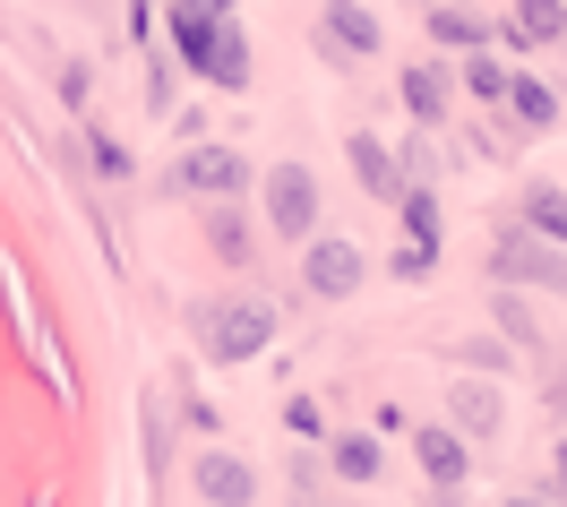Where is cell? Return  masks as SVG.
<instances>
[{
    "label": "cell",
    "mask_w": 567,
    "mask_h": 507,
    "mask_svg": "<svg viewBox=\"0 0 567 507\" xmlns=\"http://www.w3.org/2000/svg\"><path fill=\"white\" fill-rule=\"evenodd\" d=\"M430 267H439V258H422V250H395V276H404V284H430Z\"/></svg>",
    "instance_id": "cell-23"
},
{
    "label": "cell",
    "mask_w": 567,
    "mask_h": 507,
    "mask_svg": "<svg viewBox=\"0 0 567 507\" xmlns=\"http://www.w3.org/2000/svg\"><path fill=\"white\" fill-rule=\"evenodd\" d=\"M507 112H516L525 130H542V121H559V95H550L542 77H507Z\"/></svg>",
    "instance_id": "cell-19"
},
{
    "label": "cell",
    "mask_w": 567,
    "mask_h": 507,
    "mask_svg": "<svg viewBox=\"0 0 567 507\" xmlns=\"http://www.w3.org/2000/svg\"><path fill=\"white\" fill-rule=\"evenodd\" d=\"M173 43H181V61L207 77V86H224V95H241V86H249L241 18H189V9H173Z\"/></svg>",
    "instance_id": "cell-2"
},
{
    "label": "cell",
    "mask_w": 567,
    "mask_h": 507,
    "mask_svg": "<svg viewBox=\"0 0 567 507\" xmlns=\"http://www.w3.org/2000/svg\"><path fill=\"white\" fill-rule=\"evenodd\" d=\"M327 465L344 473V482H379V473H388V465H379V438H370V431H344L336 447H327Z\"/></svg>",
    "instance_id": "cell-16"
},
{
    "label": "cell",
    "mask_w": 567,
    "mask_h": 507,
    "mask_svg": "<svg viewBox=\"0 0 567 507\" xmlns=\"http://www.w3.org/2000/svg\"><path fill=\"white\" fill-rule=\"evenodd\" d=\"M207 241H215L224 267H249V224H241V207H207Z\"/></svg>",
    "instance_id": "cell-18"
},
{
    "label": "cell",
    "mask_w": 567,
    "mask_h": 507,
    "mask_svg": "<svg viewBox=\"0 0 567 507\" xmlns=\"http://www.w3.org/2000/svg\"><path fill=\"white\" fill-rule=\"evenodd\" d=\"M361 276H370V250H361V241H310V250H301V284L319 292V301H353Z\"/></svg>",
    "instance_id": "cell-6"
},
{
    "label": "cell",
    "mask_w": 567,
    "mask_h": 507,
    "mask_svg": "<svg viewBox=\"0 0 567 507\" xmlns=\"http://www.w3.org/2000/svg\"><path fill=\"white\" fill-rule=\"evenodd\" d=\"M258 207L276 224V241H319V182H310V164H276L258 182Z\"/></svg>",
    "instance_id": "cell-4"
},
{
    "label": "cell",
    "mask_w": 567,
    "mask_h": 507,
    "mask_svg": "<svg viewBox=\"0 0 567 507\" xmlns=\"http://www.w3.org/2000/svg\"><path fill=\"white\" fill-rule=\"evenodd\" d=\"M491 35H507V27L473 18V9H430V43H464V52H491Z\"/></svg>",
    "instance_id": "cell-15"
},
{
    "label": "cell",
    "mask_w": 567,
    "mask_h": 507,
    "mask_svg": "<svg viewBox=\"0 0 567 507\" xmlns=\"http://www.w3.org/2000/svg\"><path fill=\"white\" fill-rule=\"evenodd\" d=\"M498 422H507V413H498V396L482 379H456V387H447V431L456 438H498Z\"/></svg>",
    "instance_id": "cell-10"
},
{
    "label": "cell",
    "mask_w": 567,
    "mask_h": 507,
    "mask_svg": "<svg viewBox=\"0 0 567 507\" xmlns=\"http://www.w3.org/2000/svg\"><path fill=\"white\" fill-rule=\"evenodd\" d=\"M319 43H327V61H370V52L388 43V27H379V9H361V0H327Z\"/></svg>",
    "instance_id": "cell-7"
},
{
    "label": "cell",
    "mask_w": 567,
    "mask_h": 507,
    "mask_svg": "<svg viewBox=\"0 0 567 507\" xmlns=\"http://www.w3.org/2000/svg\"><path fill=\"white\" fill-rule=\"evenodd\" d=\"M344 155H353V173H361V189H370V198H404V189H413V182H404V164H395L370 130H353V138H344Z\"/></svg>",
    "instance_id": "cell-12"
},
{
    "label": "cell",
    "mask_w": 567,
    "mask_h": 507,
    "mask_svg": "<svg viewBox=\"0 0 567 507\" xmlns=\"http://www.w3.org/2000/svg\"><path fill=\"white\" fill-rule=\"evenodd\" d=\"M498 319H507V335H525V344H533V310L516 301V292H498Z\"/></svg>",
    "instance_id": "cell-22"
},
{
    "label": "cell",
    "mask_w": 567,
    "mask_h": 507,
    "mask_svg": "<svg viewBox=\"0 0 567 507\" xmlns=\"http://www.w3.org/2000/svg\"><path fill=\"white\" fill-rule=\"evenodd\" d=\"M464 95H482V104H507V61L473 52V61H464Z\"/></svg>",
    "instance_id": "cell-20"
},
{
    "label": "cell",
    "mask_w": 567,
    "mask_h": 507,
    "mask_svg": "<svg viewBox=\"0 0 567 507\" xmlns=\"http://www.w3.org/2000/svg\"><path fill=\"white\" fill-rule=\"evenodd\" d=\"M413 465L439 482V490H464V473H473V456H464V438L447 431V422H422L413 431Z\"/></svg>",
    "instance_id": "cell-8"
},
{
    "label": "cell",
    "mask_w": 567,
    "mask_h": 507,
    "mask_svg": "<svg viewBox=\"0 0 567 507\" xmlns=\"http://www.w3.org/2000/svg\"><path fill=\"white\" fill-rule=\"evenodd\" d=\"M498 507H550V499H498Z\"/></svg>",
    "instance_id": "cell-26"
},
{
    "label": "cell",
    "mask_w": 567,
    "mask_h": 507,
    "mask_svg": "<svg viewBox=\"0 0 567 507\" xmlns=\"http://www.w3.org/2000/svg\"><path fill=\"white\" fill-rule=\"evenodd\" d=\"M422 9H464V0H422Z\"/></svg>",
    "instance_id": "cell-27"
},
{
    "label": "cell",
    "mask_w": 567,
    "mask_h": 507,
    "mask_svg": "<svg viewBox=\"0 0 567 507\" xmlns=\"http://www.w3.org/2000/svg\"><path fill=\"white\" fill-rule=\"evenodd\" d=\"M395 207H404V250L439 258V189H430V182H413L404 198H395Z\"/></svg>",
    "instance_id": "cell-14"
},
{
    "label": "cell",
    "mask_w": 567,
    "mask_h": 507,
    "mask_svg": "<svg viewBox=\"0 0 567 507\" xmlns=\"http://www.w3.org/2000/svg\"><path fill=\"white\" fill-rule=\"evenodd\" d=\"M525 224H533V241L567 250V189H525Z\"/></svg>",
    "instance_id": "cell-17"
},
{
    "label": "cell",
    "mask_w": 567,
    "mask_h": 507,
    "mask_svg": "<svg viewBox=\"0 0 567 507\" xmlns=\"http://www.w3.org/2000/svg\"><path fill=\"white\" fill-rule=\"evenodd\" d=\"M189 327H198V353L207 362H258L267 344H276V310L258 301V292H233V301H198L189 310Z\"/></svg>",
    "instance_id": "cell-1"
},
{
    "label": "cell",
    "mask_w": 567,
    "mask_h": 507,
    "mask_svg": "<svg viewBox=\"0 0 567 507\" xmlns=\"http://www.w3.org/2000/svg\"><path fill=\"white\" fill-rule=\"evenodd\" d=\"M550 482H559V499H567V438L550 447Z\"/></svg>",
    "instance_id": "cell-25"
},
{
    "label": "cell",
    "mask_w": 567,
    "mask_h": 507,
    "mask_svg": "<svg viewBox=\"0 0 567 507\" xmlns=\"http://www.w3.org/2000/svg\"><path fill=\"white\" fill-rule=\"evenodd\" d=\"M404 104H413V121H447V104H456V77L439 70V61H413V70H404Z\"/></svg>",
    "instance_id": "cell-13"
},
{
    "label": "cell",
    "mask_w": 567,
    "mask_h": 507,
    "mask_svg": "<svg viewBox=\"0 0 567 507\" xmlns=\"http://www.w3.org/2000/svg\"><path fill=\"white\" fill-rule=\"evenodd\" d=\"M189 18H233V0H181Z\"/></svg>",
    "instance_id": "cell-24"
},
{
    "label": "cell",
    "mask_w": 567,
    "mask_h": 507,
    "mask_svg": "<svg viewBox=\"0 0 567 507\" xmlns=\"http://www.w3.org/2000/svg\"><path fill=\"white\" fill-rule=\"evenodd\" d=\"M507 43L567 52V9H559V0H516V9H507Z\"/></svg>",
    "instance_id": "cell-11"
},
{
    "label": "cell",
    "mask_w": 567,
    "mask_h": 507,
    "mask_svg": "<svg viewBox=\"0 0 567 507\" xmlns=\"http://www.w3.org/2000/svg\"><path fill=\"white\" fill-rule=\"evenodd\" d=\"M241 189H249V155L241 146H181L173 155V173H164V198H207V207H241Z\"/></svg>",
    "instance_id": "cell-3"
},
{
    "label": "cell",
    "mask_w": 567,
    "mask_h": 507,
    "mask_svg": "<svg viewBox=\"0 0 567 507\" xmlns=\"http://www.w3.org/2000/svg\"><path fill=\"white\" fill-rule=\"evenodd\" d=\"M198 499H207V507H249V499H258V473H249L241 456L207 447V456H198Z\"/></svg>",
    "instance_id": "cell-9"
},
{
    "label": "cell",
    "mask_w": 567,
    "mask_h": 507,
    "mask_svg": "<svg viewBox=\"0 0 567 507\" xmlns=\"http://www.w3.org/2000/svg\"><path fill=\"white\" fill-rule=\"evenodd\" d=\"M138 9H146V0H138Z\"/></svg>",
    "instance_id": "cell-28"
},
{
    "label": "cell",
    "mask_w": 567,
    "mask_h": 507,
    "mask_svg": "<svg viewBox=\"0 0 567 507\" xmlns=\"http://www.w3.org/2000/svg\"><path fill=\"white\" fill-rule=\"evenodd\" d=\"M491 284L516 292V284H542V292H567V250H550V241H533V232H507L491 250Z\"/></svg>",
    "instance_id": "cell-5"
},
{
    "label": "cell",
    "mask_w": 567,
    "mask_h": 507,
    "mask_svg": "<svg viewBox=\"0 0 567 507\" xmlns=\"http://www.w3.org/2000/svg\"><path fill=\"white\" fill-rule=\"evenodd\" d=\"M95 164H104L112 182H130V146H121V138H104V130H95Z\"/></svg>",
    "instance_id": "cell-21"
}]
</instances>
